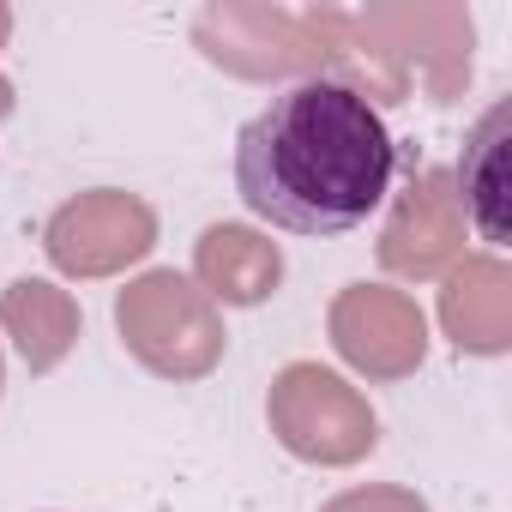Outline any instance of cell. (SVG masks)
I'll return each mask as SVG.
<instances>
[{
	"instance_id": "obj_11",
	"label": "cell",
	"mask_w": 512,
	"mask_h": 512,
	"mask_svg": "<svg viewBox=\"0 0 512 512\" xmlns=\"http://www.w3.org/2000/svg\"><path fill=\"white\" fill-rule=\"evenodd\" d=\"M320 512H428V500L416 488H398V482H368V488H350V494L326 500Z\"/></svg>"
},
{
	"instance_id": "obj_4",
	"label": "cell",
	"mask_w": 512,
	"mask_h": 512,
	"mask_svg": "<svg viewBox=\"0 0 512 512\" xmlns=\"http://www.w3.org/2000/svg\"><path fill=\"white\" fill-rule=\"evenodd\" d=\"M151 247H157V211L127 187L73 193L43 229V253L67 278H115L139 266Z\"/></svg>"
},
{
	"instance_id": "obj_8",
	"label": "cell",
	"mask_w": 512,
	"mask_h": 512,
	"mask_svg": "<svg viewBox=\"0 0 512 512\" xmlns=\"http://www.w3.org/2000/svg\"><path fill=\"white\" fill-rule=\"evenodd\" d=\"M199 290L223 308H260L284 284V247L247 223H211L193 247Z\"/></svg>"
},
{
	"instance_id": "obj_7",
	"label": "cell",
	"mask_w": 512,
	"mask_h": 512,
	"mask_svg": "<svg viewBox=\"0 0 512 512\" xmlns=\"http://www.w3.org/2000/svg\"><path fill=\"white\" fill-rule=\"evenodd\" d=\"M440 326L464 356L512 350V266L500 253H464L440 290Z\"/></svg>"
},
{
	"instance_id": "obj_10",
	"label": "cell",
	"mask_w": 512,
	"mask_h": 512,
	"mask_svg": "<svg viewBox=\"0 0 512 512\" xmlns=\"http://www.w3.org/2000/svg\"><path fill=\"white\" fill-rule=\"evenodd\" d=\"M506 121H512V109L494 103V109L476 121V133H470V145H464V163H458V175H452L458 205L476 217V229H482L488 241H506Z\"/></svg>"
},
{
	"instance_id": "obj_2",
	"label": "cell",
	"mask_w": 512,
	"mask_h": 512,
	"mask_svg": "<svg viewBox=\"0 0 512 512\" xmlns=\"http://www.w3.org/2000/svg\"><path fill=\"white\" fill-rule=\"evenodd\" d=\"M115 332L133 350V362L151 368L157 380H205L223 362V344H229L217 302L169 266L139 272L115 296Z\"/></svg>"
},
{
	"instance_id": "obj_5",
	"label": "cell",
	"mask_w": 512,
	"mask_h": 512,
	"mask_svg": "<svg viewBox=\"0 0 512 512\" xmlns=\"http://www.w3.org/2000/svg\"><path fill=\"white\" fill-rule=\"evenodd\" d=\"M326 332H332V350L368 380H404L428 356V320H422L416 296L386 290V284L338 290V302L326 314Z\"/></svg>"
},
{
	"instance_id": "obj_3",
	"label": "cell",
	"mask_w": 512,
	"mask_h": 512,
	"mask_svg": "<svg viewBox=\"0 0 512 512\" xmlns=\"http://www.w3.org/2000/svg\"><path fill=\"white\" fill-rule=\"evenodd\" d=\"M266 416H272L278 446L302 464L344 470V464H362L380 446V416L368 410V398L320 362H290L272 380Z\"/></svg>"
},
{
	"instance_id": "obj_6",
	"label": "cell",
	"mask_w": 512,
	"mask_h": 512,
	"mask_svg": "<svg viewBox=\"0 0 512 512\" xmlns=\"http://www.w3.org/2000/svg\"><path fill=\"white\" fill-rule=\"evenodd\" d=\"M458 260H464V205H458L452 169H422L398 193L380 229V266L404 284H428V278H446Z\"/></svg>"
},
{
	"instance_id": "obj_14",
	"label": "cell",
	"mask_w": 512,
	"mask_h": 512,
	"mask_svg": "<svg viewBox=\"0 0 512 512\" xmlns=\"http://www.w3.org/2000/svg\"><path fill=\"white\" fill-rule=\"evenodd\" d=\"M0 386H7V368H0Z\"/></svg>"
},
{
	"instance_id": "obj_12",
	"label": "cell",
	"mask_w": 512,
	"mask_h": 512,
	"mask_svg": "<svg viewBox=\"0 0 512 512\" xmlns=\"http://www.w3.org/2000/svg\"><path fill=\"white\" fill-rule=\"evenodd\" d=\"M7 37H13V7H0V49H7Z\"/></svg>"
},
{
	"instance_id": "obj_1",
	"label": "cell",
	"mask_w": 512,
	"mask_h": 512,
	"mask_svg": "<svg viewBox=\"0 0 512 512\" xmlns=\"http://www.w3.org/2000/svg\"><path fill=\"white\" fill-rule=\"evenodd\" d=\"M392 187V133L344 79H302L235 139V193L290 235H344Z\"/></svg>"
},
{
	"instance_id": "obj_13",
	"label": "cell",
	"mask_w": 512,
	"mask_h": 512,
	"mask_svg": "<svg viewBox=\"0 0 512 512\" xmlns=\"http://www.w3.org/2000/svg\"><path fill=\"white\" fill-rule=\"evenodd\" d=\"M7 115H13V85L0 79V121H7Z\"/></svg>"
},
{
	"instance_id": "obj_9",
	"label": "cell",
	"mask_w": 512,
	"mask_h": 512,
	"mask_svg": "<svg viewBox=\"0 0 512 512\" xmlns=\"http://www.w3.org/2000/svg\"><path fill=\"white\" fill-rule=\"evenodd\" d=\"M0 326L19 344L31 374H49L79 344V302L49 278H19V284L0 290Z\"/></svg>"
}]
</instances>
